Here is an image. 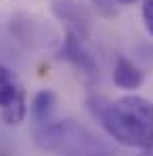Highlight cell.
I'll return each instance as SVG.
<instances>
[{
    "instance_id": "obj_3",
    "label": "cell",
    "mask_w": 153,
    "mask_h": 156,
    "mask_svg": "<svg viewBox=\"0 0 153 156\" xmlns=\"http://www.w3.org/2000/svg\"><path fill=\"white\" fill-rule=\"evenodd\" d=\"M0 114L6 125H19L27 116L23 87L6 66H0Z\"/></svg>"
},
{
    "instance_id": "obj_8",
    "label": "cell",
    "mask_w": 153,
    "mask_h": 156,
    "mask_svg": "<svg viewBox=\"0 0 153 156\" xmlns=\"http://www.w3.org/2000/svg\"><path fill=\"white\" fill-rule=\"evenodd\" d=\"M141 13H143V21H145L147 32L153 36V0H143Z\"/></svg>"
},
{
    "instance_id": "obj_5",
    "label": "cell",
    "mask_w": 153,
    "mask_h": 156,
    "mask_svg": "<svg viewBox=\"0 0 153 156\" xmlns=\"http://www.w3.org/2000/svg\"><path fill=\"white\" fill-rule=\"evenodd\" d=\"M59 57L65 59V61H69L72 66H76L80 72H84V74H88V76H95V74L99 72L95 57L84 49L82 38H80L78 34H74L72 30L65 32V38H63V44H61Z\"/></svg>"
},
{
    "instance_id": "obj_2",
    "label": "cell",
    "mask_w": 153,
    "mask_h": 156,
    "mask_svg": "<svg viewBox=\"0 0 153 156\" xmlns=\"http://www.w3.org/2000/svg\"><path fill=\"white\" fill-rule=\"evenodd\" d=\"M34 139L40 148L63 156H109V148L101 137L74 120H57L34 125Z\"/></svg>"
},
{
    "instance_id": "obj_6",
    "label": "cell",
    "mask_w": 153,
    "mask_h": 156,
    "mask_svg": "<svg viewBox=\"0 0 153 156\" xmlns=\"http://www.w3.org/2000/svg\"><path fill=\"white\" fill-rule=\"evenodd\" d=\"M143 82H145V72L138 66H134L130 59L118 57V61L113 66V84L120 89L132 91V89H138Z\"/></svg>"
},
{
    "instance_id": "obj_4",
    "label": "cell",
    "mask_w": 153,
    "mask_h": 156,
    "mask_svg": "<svg viewBox=\"0 0 153 156\" xmlns=\"http://www.w3.org/2000/svg\"><path fill=\"white\" fill-rule=\"evenodd\" d=\"M52 13L61 21H65L67 30H72L80 38H86L90 34L92 17L80 2H76V0H52Z\"/></svg>"
},
{
    "instance_id": "obj_9",
    "label": "cell",
    "mask_w": 153,
    "mask_h": 156,
    "mask_svg": "<svg viewBox=\"0 0 153 156\" xmlns=\"http://www.w3.org/2000/svg\"><path fill=\"white\" fill-rule=\"evenodd\" d=\"M118 4H132V2H136V0H115Z\"/></svg>"
},
{
    "instance_id": "obj_7",
    "label": "cell",
    "mask_w": 153,
    "mask_h": 156,
    "mask_svg": "<svg viewBox=\"0 0 153 156\" xmlns=\"http://www.w3.org/2000/svg\"><path fill=\"white\" fill-rule=\"evenodd\" d=\"M55 108H57V95L51 89H42L40 93H36L34 99H32V105H29L34 125L52 120L55 118Z\"/></svg>"
},
{
    "instance_id": "obj_1",
    "label": "cell",
    "mask_w": 153,
    "mask_h": 156,
    "mask_svg": "<svg viewBox=\"0 0 153 156\" xmlns=\"http://www.w3.org/2000/svg\"><path fill=\"white\" fill-rule=\"evenodd\" d=\"M88 110L118 144L136 150L153 148V104L149 99L141 95H124L113 101L90 97Z\"/></svg>"
}]
</instances>
